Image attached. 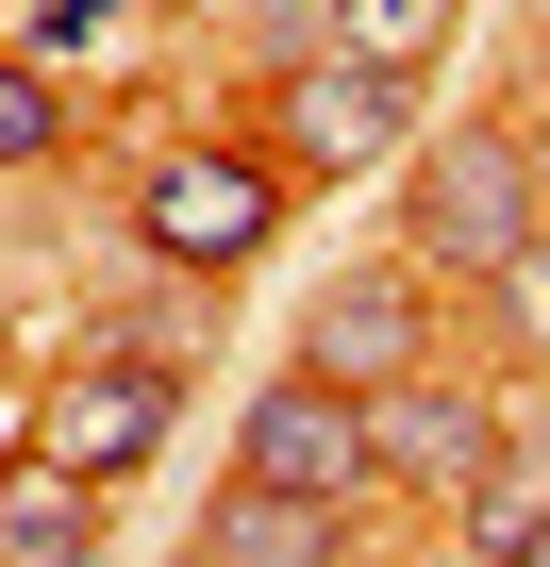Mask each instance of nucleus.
<instances>
[{"instance_id": "12", "label": "nucleus", "mask_w": 550, "mask_h": 567, "mask_svg": "<svg viewBox=\"0 0 550 567\" xmlns=\"http://www.w3.org/2000/svg\"><path fill=\"white\" fill-rule=\"evenodd\" d=\"M68 151V101H51V68H18L0 51V167H51Z\"/></svg>"}, {"instance_id": "13", "label": "nucleus", "mask_w": 550, "mask_h": 567, "mask_svg": "<svg viewBox=\"0 0 550 567\" xmlns=\"http://www.w3.org/2000/svg\"><path fill=\"white\" fill-rule=\"evenodd\" d=\"M484 301H500V334H517V351H550V234H533V250L484 284Z\"/></svg>"}, {"instance_id": "1", "label": "nucleus", "mask_w": 550, "mask_h": 567, "mask_svg": "<svg viewBox=\"0 0 550 567\" xmlns=\"http://www.w3.org/2000/svg\"><path fill=\"white\" fill-rule=\"evenodd\" d=\"M533 234H550V184H533L517 117H450V134H417V184H401V250H417L434 284H500Z\"/></svg>"}, {"instance_id": "15", "label": "nucleus", "mask_w": 550, "mask_h": 567, "mask_svg": "<svg viewBox=\"0 0 550 567\" xmlns=\"http://www.w3.org/2000/svg\"><path fill=\"white\" fill-rule=\"evenodd\" d=\"M0 351H18V334H0Z\"/></svg>"}, {"instance_id": "2", "label": "nucleus", "mask_w": 550, "mask_h": 567, "mask_svg": "<svg viewBox=\"0 0 550 567\" xmlns=\"http://www.w3.org/2000/svg\"><path fill=\"white\" fill-rule=\"evenodd\" d=\"M134 234L217 284V267H250L267 234H284V167H267V151H167V167L134 184Z\"/></svg>"}, {"instance_id": "8", "label": "nucleus", "mask_w": 550, "mask_h": 567, "mask_svg": "<svg viewBox=\"0 0 550 567\" xmlns=\"http://www.w3.org/2000/svg\"><path fill=\"white\" fill-rule=\"evenodd\" d=\"M334 550H351V517H334V501L250 484V467H234V501L200 517V550H184V567H334Z\"/></svg>"}, {"instance_id": "5", "label": "nucleus", "mask_w": 550, "mask_h": 567, "mask_svg": "<svg viewBox=\"0 0 550 567\" xmlns=\"http://www.w3.org/2000/svg\"><path fill=\"white\" fill-rule=\"evenodd\" d=\"M401 117H417V68H384V51H301V68H284V151H301L318 184H334V167H384Z\"/></svg>"}, {"instance_id": "6", "label": "nucleus", "mask_w": 550, "mask_h": 567, "mask_svg": "<svg viewBox=\"0 0 550 567\" xmlns=\"http://www.w3.org/2000/svg\"><path fill=\"white\" fill-rule=\"evenodd\" d=\"M34 451H51V467H84V484L151 467V451H167V368H151V351H101V368H68V384L34 401Z\"/></svg>"}, {"instance_id": "3", "label": "nucleus", "mask_w": 550, "mask_h": 567, "mask_svg": "<svg viewBox=\"0 0 550 567\" xmlns=\"http://www.w3.org/2000/svg\"><path fill=\"white\" fill-rule=\"evenodd\" d=\"M301 368L318 384H401V368H434V267L417 250H384V267H334L318 284V318H301Z\"/></svg>"}, {"instance_id": "9", "label": "nucleus", "mask_w": 550, "mask_h": 567, "mask_svg": "<svg viewBox=\"0 0 550 567\" xmlns=\"http://www.w3.org/2000/svg\"><path fill=\"white\" fill-rule=\"evenodd\" d=\"M0 567H101V484L51 467V451H18L0 467Z\"/></svg>"}, {"instance_id": "4", "label": "nucleus", "mask_w": 550, "mask_h": 567, "mask_svg": "<svg viewBox=\"0 0 550 567\" xmlns=\"http://www.w3.org/2000/svg\"><path fill=\"white\" fill-rule=\"evenodd\" d=\"M234 467H250V484H301V501H351V484H367V401H351V384H318V368L250 384Z\"/></svg>"}, {"instance_id": "10", "label": "nucleus", "mask_w": 550, "mask_h": 567, "mask_svg": "<svg viewBox=\"0 0 550 567\" xmlns=\"http://www.w3.org/2000/svg\"><path fill=\"white\" fill-rule=\"evenodd\" d=\"M450 517H467V550H484V567H550V451H484Z\"/></svg>"}, {"instance_id": "14", "label": "nucleus", "mask_w": 550, "mask_h": 567, "mask_svg": "<svg viewBox=\"0 0 550 567\" xmlns=\"http://www.w3.org/2000/svg\"><path fill=\"white\" fill-rule=\"evenodd\" d=\"M334 567H367V550H334Z\"/></svg>"}, {"instance_id": "11", "label": "nucleus", "mask_w": 550, "mask_h": 567, "mask_svg": "<svg viewBox=\"0 0 550 567\" xmlns=\"http://www.w3.org/2000/svg\"><path fill=\"white\" fill-rule=\"evenodd\" d=\"M450 18H467V0H334V51H384V68H417Z\"/></svg>"}, {"instance_id": "7", "label": "nucleus", "mask_w": 550, "mask_h": 567, "mask_svg": "<svg viewBox=\"0 0 550 567\" xmlns=\"http://www.w3.org/2000/svg\"><path fill=\"white\" fill-rule=\"evenodd\" d=\"M484 451H500L484 384H434V368L367 384V484H417V501H467V467H484Z\"/></svg>"}]
</instances>
